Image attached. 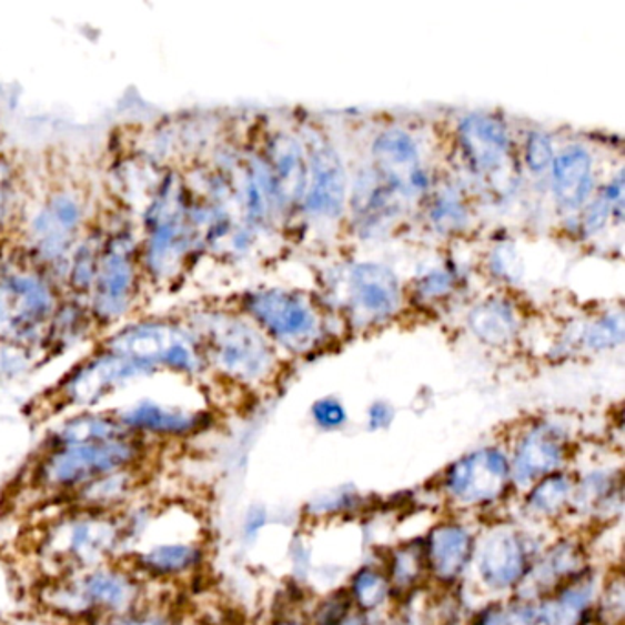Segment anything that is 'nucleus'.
<instances>
[{
	"mask_svg": "<svg viewBox=\"0 0 625 625\" xmlns=\"http://www.w3.org/2000/svg\"><path fill=\"white\" fill-rule=\"evenodd\" d=\"M39 180L21 168L19 196L4 242H10L32 264L63 290L70 255L100 211L89 177L69 160L44 162Z\"/></svg>",
	"mask_w": 625,
	"mask_h": 625,
	"instance_id": "f257e3e1",
	"label": "nucleus"
},
{
	"mask_svg": "<svg viewBox=\"0 0 625 625\" xmlns=\"http://www.w3.org/2000/svg\"><path fill=\"white\" fill-rule=\"evenodd\" d=\"M101 211L105 221V242L98 274L87 300L100 337L137 317L149 295L140 263L137 221L107 204L105 200Z\"/></svg>",
	"mask_w": 625,
	"mask_h": 625,
	"instance_id": "f03ea898",
	"label": "nucleus"
},
{
	"mask_svg": "<svg viewBox=\"0 0 625 625\" xmlns=\"http://www.w3.org/2000/svg\"><path fill=\"white\" fill-rule=\"evenodd\" d=\"M39 599L64 621L92 622L125 615L148 604L145 579L125 562H109L61 578L47 579Z\"/></svg>",
	"mask_w": 625,
	"mask_h": 625,
	"instance_id": "7ed1b4c3",
	"label": "nucleus"
},
{
	"mask_svg": "<svg viewBox=\"0 0 625 625\" xmlns=\"http://www.w3.org/2000/svg\"><path fill=\"white\" fill-rule=\"evenodd\" d=\"M153 442L129 435L74 446L42 447L28 484L44 497L67 500L84 484L121 470L143 468Z\"/></svg>",
	"mask_w": 625,
	"mask_h": 625,
	"instance_id": "20e7f679",
	"label": "nucleus"
},
{
	"mask_svg": "<svg viewBox=\"0 0 625 625\" xmlns=\"http://www.w3.org/2000/svg\"><path fill=\"white\" fill-rule=\"evenodd\" d=\"M204 351L208 369L241 385L269 382L275 354L255 323L228 311H199L188 315Z\"/></svg>",
	"mask_w": 625,
	"mask_h": 625,
	"instance_id": "39448f33",
	"label": "nucleus"
},
{
	"mask_svg": "<svg viewBox=\"0 0 625 625\" xmlns=\"http://www.w3.org/2000/svg\"><path fill=\"white\" fill-rule=\"evenodd\" d=\"M95 345L149 363L158 373L200 379L208 371L199 336L185 317H137L101 336Z\"/></svg>",
	"mask_w": 625,
	"mask_h": 625,
	"instance_id": "423d86ee",
	"label": "nucleus"
},
{
	"mask_svg": "<svg viewBox=\"0 0 625 625\" xmlns=\"http://www.w3.org/2000/svg\"><path fill=\"white\" fill-rule=\"evenodd\" d=\"M38 552L47 567L52 568L47 579L118 562L121 557L118 514L67 506L64 514L48 521L42 528Z\"/></svg>",
	"mask_w": 625,
	"mask_h": 625,
	"instance_id": "0eeeda50",
	"label": "nucleus"
},
{
	"mask_svg": "<svg viewBox=\"0 0 625 625\" xmlns=\"http://www.w3.org/2000/svg\"><path fill=\"white\" fill-rule=\"evenodd\" d=\"M157 369L134 357L107 351L95 345L94 351L75 363L52 390L44 393L47 407L53 413L67 410L92 411L127 385L143 379H153Z\"/></svg>",
	"mask_w": 625,
	"mask_h": 625,
	"instance_id": "6e6552de",
	"label": "nucleus"
},
{
	"mask_svg": "<svg viewBox=\"0 0 625 625\" xmlns=\"http://www.w3.org/2000/svg\"><path fill=\"white\" fill-rule=\"evenodd\" d=\"M442 494L453 508L478 512L501 505L514 492L508 452L483 446L466 453L442 475Z\"/></svg>",
	"mask_w": 625,
	"mask_h": 625,
	"instance_id": "1a4fd4ad",
	"label": "nucleus"
},
{
	"mask_svg": "<svg viewBox=\"0 0 625 625\" xmlns=\"http://www.w3.org/2000/svg\"><path fill=\"white\" fill-rule=\"evenodd\" d=\"M542 551V545L521 526L508 521L495 523L477 537L472 565L478 584L490 593H515Z\"/></svg>",
	"mask_w": 625,
	"mask_h": 625,
	"instance_id": "9d476101",
	"label": "nucleus"
},
{
	"mask_svg": "<svg viewBox=\"0 0 625 625\" xmlns=\"http://www.w3.org/2000/svg\"><path fill=\"white\" fill-rule=\"evenodd\" d=\"M242 312L275 342L294 352L309 351L321 336V320L311 301L289 290H253L242 298Z\"/></svg>",
	"mask_w": 625,
	"mask_h": 625,
	"instance_id": "9b49d317",
	"label": "nucleus"
},
{
	"mask_svg": "<svg viewBox=\"0 0 625 625\" xmlns=\"http://www.w3.org/2000/svg\"><path fill=\"white\" fill-rule=\"evenodd\" d=\"M573 441L568 431L552 421L532 422L521 431L508 452L514 490L528 486L552 473L565 472L573 458Z\"/></svg>",
	"mask_w": 625,
	"mask_h": 625,
	"instance_id": "f8f14e48",
	"label": "nucleus"
},
{
	"mask_svg": "<svg viewBox=\"0 0 625 625\" xmlns=\"http://www.w3.org/2000/svg\"><path fill=\"white\" fill-rule=\"evenodd\" d=\"M112 413L129 433L149 442L190 438L208 430L213 422L208 411L190 410L153 399L138 400Z\"/></svg>",
	"mask_w": 625,
	"mask_h": 625,
	"instance_id": "ddd939ff",
	"label": "nucleus"
},
{
	"mask_svg": "<svg viewBox=\"0 0 625 625\" xmlns=\"http://www.w3.org/2000/svg\"><path fill=\"white\" fill-rule=\"evenodd\" d=\"M422 542L430 582L450 588L463 579L472 565L477 534L468 523L450 517L431 526Z\"/></svg>",
	"mask_w": 625,
	"mask_h": 625,
	"instance_id": "4468645a",
	"label": "nucleus"
},
{
	"mask_svg": "<svg viewBox=\"0 0 625 625\" xmlns=\"http://www.w3.org/2000/svg\"><path fill=\"white\" fill-rule=\"evenodd\" d=\"M121 562L131 565L143 579L174 582L195 576L205 562L204 540L174 537L142 543Z\"/></svg>",
	"mask_w": 625,
	"mask_h": 625,
	"instance_id": "2eb2a0df",
	"label": "nucleus"
},
{
	"mask_svg": "<svg viewBox=\"0 0 625 625\" xmlns=\"http://www.w3.org/2000/svg\"><path fill=\"white\" fill-rule=\"evenodd\" d=\"M306 157H309L306 210L320 216L340 215L345 205V191H347L342 158L336 153V149L332 148L331 142L317 132L306 140Z\"/></svg>",
	"mask_w": 625,
	"mask_h": 625,
	"instance_id": "dca6fc26",
	"label": "nucleus"
},
{
	"mask_svg": "<svg viewBox=\"0 0 625 625\" xmlns=\"http://www.w3.org/2000/svg\"><path fill=\"white\" fill-rule=\"evenodd\" d=\"M376 174L399 195L411 196L426 190L427 174L422 168L421 151L411 134L402 129L382 132L373 142Z\"/></svg>",
	"mask_w": 625,
	"mask_h": 625,
	"instance_id": "f3484780",
	"label": "nucleus"
},
{
	"mask_svg": "<svg viewBox=\"0 0 625 625\" xmlns=\"http://www.w3.org/2000/svg\"><path fill=\"white\" fill-rule=\"evenodd\" d=\"M347 289L351 309L362 320L382 323L399 312L402 301L399 278L385 264H354Z\"/></svg>",
	"mask_w": 625,
	"mask_h": 625,
	"instance_id": "a211bd4d",
	"label": "nucleus"
},
{
	"mask_svg": "<svg viewBox=\"0 0 625 625\" xmlns=\"http://www.w3.org/2000/svg\"><path fill=\"white\" fill-rule=\"evenodd\" d=\"M591 568L585 545L578 537H560L543 547L525 582L515 591L520 598H542L560 585Z\"/></svg>",
	"mask_w": 625,
	"mask_h": 625,
	"instance_id": "6ab92c4d",
	"label": "nucleus"
},
{
	"mask_svg": "<svg viewBox=\"0 0 625 625\" xmlns=\"http://www.w3.org/2000/svg\"><path fill=\"white\" fill-rule=\"evenodd\" d=\"M272 195L279 204H290L305 196L309 169H306L305 149L290 134L279 132L270 140L266 149V162Z\"/></svg>",
	"mask_w": 625,
	"mask_h": 625,
	"instance_id": "aec40b11",
	"label": "nucleus"
},
{
	"mask_svg": "<svg viewBox=\"0 0 625 625\" xmlns=\"http://www.w3.org/2000/svg\"><path fill=\"white\" fill-rule=\"evenodd\" d=\"M458 140L473 168L494 173L508 157V129L492 114H470L458 125Z\"/></svg>",
	"mask_w": 625,
	"mask_h": 625,
	"instance_id": "412c9836",
	"label": "nucleus"
},
{
	"mask_svg": "<svg viewBox=\"0 0 625 625\" xmlns=\"http://www.w3.org/2000/svg\"><path fill=\"white\" fill-rule=\"evenodd\" d=\"M143 468L121 470L94 478L75 490L67 497V505L72 508L90 510L101 514H120L121 510L137 500V492L142 483Z\"/></svg>",
	"mask_w": 625,
	"mask_h": 625,
	"instance_id": "4be33fe9",
	"label": "nucleus"
},
{
	"mask_svg": "<svg viewBox=\"0 0 625 625\" xmlns=\"http://www.w3.org/2000/svg\"><path fill=\"white\" fill-rule=\"evenodd\" d=\"M622 510V472L593 470L576 478L573 506L568 515H578L591 521H611Z\"/></svg>",
	"mask_w": 625,
	"mask_h": 625,
	"instance_id": "5701e85b",
	"label": "nucleus"
},
{
	"mask_svg": "<svg viewBox=\"0 0 625 625\" xmlns=\"http://www.w3.org/2000/svg\"><path fill=\"white\" fill-rule=\"evenodd\" d=\"M593 184V158L582 145H571L552 160V190L563 208H582Z\"/></svg>",
	"mask_w": 625,
	"mask_h": 625,
	"instance_id": "b1692460",
	"label": "nucleus"
},
{
	"mask_svg": "<svg viewBox=\"0 0 625 625\" xmlns=\"http://www.w3.org/2000/svg\"><path fill=\"white\" fill-rule=\"evenodd\" d=\"M90 336H98V332L87 301L63 294L42 342L41 362L47 357L63 354L67 349L74 347Z\"/></svg>",
	"mask_w": 625,
	"mask_h": 625,
	"instance_id": "393cba45",
	"label": "nucleus"
},
{
	"mask_svg": "<svg viewBox=\"0 0 625 625\" xmlns=\"http://www.w3.org/2000/svg\"><path fill=\"white\" fill-rule=\"evenodd\" d=\"M129 435L112 411H78L59 422L44 438L42 447L74 446L87 442H103Z\"/></svg>",
	"mask_w": 625,
	"mask_h": 625,
	"instance_id": "a878e982",
	"label": "nucleus"
},
{
	"mask_svg": "<svg viewBox=\"0 0 625 625\" xmlns=\"http://www.w3.org/2000/svg\"><path fill=\"white\" fill-rule=\"evenodd\" d=\"M576 477L573 473L557 472L540 478L523 492L521 505L525 514L537 523H556L567 517L573 506Z\"/></svg>",
	"mask_w": 625,
	"mask_h": 625,
	"instance_id": "bb28decb",
	"label": "nucleus"
},
{
	"mask_svg": "<svg viewBox=\"0 0 625 625\" xmlns=\"http://www.w3.org/2000/svg\"><path fill=\"white\" fill-rule=\"evenodd\" d=\"M468 325L475 337L490 347H505L520 332V317L508 300L490 298L473 306Z\"/></svg>",
	"mask_w": 625,
	"mask_h": 625,
	"instance_id": "cd10ccee",
	"label": "nucleus"
},
{
	"mask_svg": "<svg viewBox=\"0 0 625 625\" xmlns=\"http://www.w3.org/2000/svg\"><path fill=\"white\" fill-rule=\"evenodd\" d=\"M387 578H390L391 591L394 596H407L415 593L416 588L430 582L427 576L426 556H424V542L402 543L387 554L384 565Z\"/></svg>",
	"mask_w": 625,
	"mask_h": 625,
	"instance_id": "c85d7f7f",
	"label": "nucleus"
},
{
	"mask_svg": "<svg viewBox=\"0 0 625 625\" xmlns=\"http://www.w3.org/2000/svg\"><path fill=\"white\" fill-rule=\"evenodd\" d=\"M349 598L352 607L362 611L365 615H373L393 599L390 578L384 565H363L352 574L349 582Z\"/></svg>",
	"mask_w": 625,
	"mask_h": 625,
	"instance_id": "c756f323",
	"label": "nucleus"
},
{
	"mask_svg": "<svg viewBox=\"0 0 625 625\" xmlns=\"http://www.w3.org/2000/svg\"><path fill=\"white\" fill-rule=\"evenodd\" d=\"M21 182V165L0 149V242L10 230Z\"/></svg>",
	"mask_w": 625,
	"mask_h": 625,
	"instance_id": "7c9ffc66",
	"label": "nucleus"
},
{
	"mask_svg": "<svg viewBox=\"0 0 625 625\" xmlns=\"http://www.w3.org/2000/svg\"><path fill=\"white\" fill-rule=\"evenodd\" d=\"M94 625H190L179 616V613L158 607V605L148 604L138 607V609L125 613V615L109 616L101 621L92 622Z\"/></svg>",
	"mask_w": 625,
	"mask_h": 625,
	"instance_id": "2f4dec72",
	"label": "nucleus"
},
{
	"mask_svg": "<svg viewBox=\"0 0 625 625\" xmlns=\"http://www.w3.org/2000/svg\"><path fill=\"white\" fill-rule=\"evenodd\" d=\"M624 329H622V314L599 315L598 320L588 323L584 331V343L593 351H605L613 349L622 342Z\"/></svg>",
	"mask_w": 625,
	"mask_h": 625,
	"instance_id": "473e14b6",
	"label": "nucleus"
},
{
	"mask_svg": "<svg viewBox=\"0 0 625 625\" xmlns=\"http://www.w3.org/2000/svg\"><path fill=\"white\" fill-rule=\"evenodd\" d=\"M351 609L352 602L349 598L347 588H337L314 605L311 618L306 622L309 625H334L337 621H342Z\"/></svg>",
	"mask_w": 625,
	"mask_h": 625,
	"instance_id": "72a5a7b5",
	"label": "nucleus"
},
{
	"mask_svg": "<svg viewBox=\"0 0 625 625\" xmlns=\"http://www.w3.org/2000/svg\"><path fill=\"white\" fill-rule=\"evenodd\" d=\"M36 352L13 343H0V382L19 379L36 363Z\"/></svg>",
	"mask_w": 625,
	"mask_h": 625,
	"instance_id": "f704fd0d",
	"label": "nucleus"
},
{
	"mask_svg": "<svg viewBox=\"0 0 625 625\" xmlns=\"http://www.w3.org/2000/svg\"><path fill=\"white\" fill-rule=\"evenodd\" d=\"M311 413L315 426L325 431L340 430L349 421L347 410L334 396L315 400L314 404H312Z\"/></svg>",
	"mask_w": 625,
	"mask_h": 625,
	"instance_id": "c9c22d12",
	"label": "nucleus"
},
{
	"mask_svg": "<svg viewBox=\"0 0 625 625\" xmlns=\"http://www.w3.org/2000/svg\"><path fill=\"white\" fill-rule=\"evenodd\" d=\"M525 160L526 165L536 173L552 165L554 149H552L551 138L543 132H532L525 143Z\"/></svg>",
	"mask_w": 625,
	"mask_h": 625,
	"instance_id": "e433bc0d",
	"label": "nucleus"
},
{
	"mask_svg": "<svg viewBox=\"0 0 625 625\" xmlns=\"http://www.w3.org/2000/svg\"><path fill=\"white\" fill-rule=\"evenodd\" d=\"M611 213H613V208H611L609 202L604 199V195L599 196L598 200H594L593 204H588L587 210H585L584 226L588 233H596L605 226V222L609 219Z\"/></svg>",
	"mask_w": 625,
	"mask_h": 625,
	"instance_id": "4c0bfd02",
	"label": "nucleus"
},
{
	"mask_svg": "<svg viewBox=\"0 0 625 625\" xmlns=\"http://www.w3.org/2000/svg\"><path fill=\"white\" fill-rule=\"evenodd\" d=\"M472 625H510L505 602H490L473 616Z\"/></svg>",
	"mask_w": 625,
	"mask_h": 625,
	"instance_id": "58836bf2",
	"label": "nucleus"
},
{
	"mask_svg": "<svg viewBox=\"0 0 625 625\" xmlns=\"http://www.w3.org/2000/svg\"><path fill=\"white\" fill-rule=\"evenodd\" d=\"M393 405L387 402H374L367 411V424L371 431L387 430L393 424Z\"/></svg>",
	"mask_w": 625,
	"mask_h": 625,
	"instance_id": "ea45409f",
	"label": "nucleus"
},
{
	"mask_svg": "<svg viewBox=\"0 0 625 625\" xmlns=\"http://www.w3.org/2000/svg\"><path fill=\"white\" fill-rule=\"evenodd\" d=\"M453 278L447 272H433L421 281L422 294L436 298L452 289Z\"/></svg>",
	"mask_w": 625,
	"mask_h": 625,
	"instance_id": "a19ab883",
	"label": "nucleus"
},
{
	"mask_svg": "<svg viewBox=\"0 0 625 625\" xmlns=\"http://www.w3.org/2000/svg\"><path fill=\"white\" fill-rule=\"evenodd\" d=\"M463 208L458 202H455L453 199H442L438 204H436V219L435 221L438 224H446L447 216L452 219V226L455 222L461 221V216H463Z\"/></svg>",
	"mask_w": 625,
	"mask_h": 625,
	"instance_id": "79ce46f5",
	"label": "nucleus"
},
{
	"mask_svg": "<svg viewBox=\"0 0 625 625\" xmlns=\"http://www.w3.org/2000/svg\"><path fill=\"white\" fill-rule=\"evenodd\" d=\"M266 523V514L263 508H252L248 512L246 520H244V534L246 537H255L261 528Z\"/></svg>",
	"mask_w": 625,
	"mask_h": 625,
	"instance_id": "37998d69",
	"label": "nucleus"
},
{
	"mask_svg": "<svg viewBox=\"0 0 625 625\" xmlns=\"http://www.w3.org/2000/svg\"><path fill=\"white\" fill-rule=\"evenodd\" d=\"M334 625H371V616L352 607L347 615L343 616L342 621H337Z\"/></svg>",
	"mask_w": 625,
	"mask_h": 625,
	"instance_id": "c03bdc74",
	"label": "nucleus"
},
{
	"mask_svg": "<svg viewBox=\"0 0 625 625\" xmlns=\"http://www.w3.org/2000/svg\"><path fill=\"white\" fill-rule=\"evenodd\" d=\"M269 625H309V622L301 621L298 616L283 615L270 622Z\"/></svg>",
	"mask_w": 625,
	"mask_h": 625,
	"instance_id": "a18cd8bd",
	"label": "nucleus"
}]
</instances>
